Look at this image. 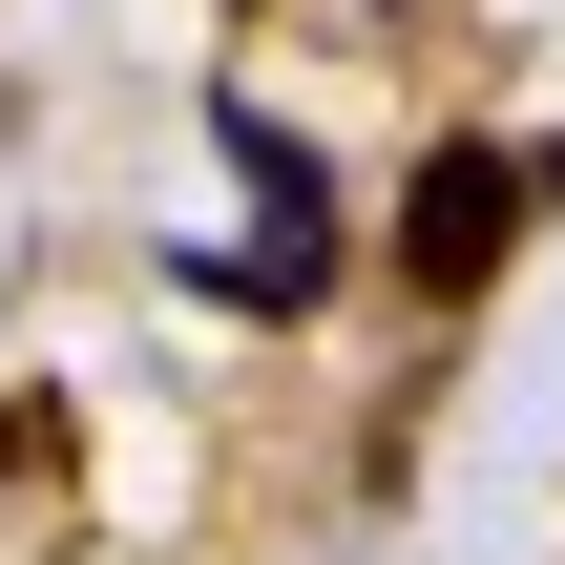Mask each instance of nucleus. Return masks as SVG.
<instances>
[{
    "mask_svg": "<svg viewBox=\"0 0 565 565\" xmlns=\"http://www.w3.org/2000/svg\"><path fill=\"white\" fill-rule=\"evenodd\" d=\"M210 147L252 168V210H273V252H189V273H210L231 315H294V294L335 273V189H315V147H294L273 105H210Z\"/></svg>",
    "mask_w": 565,
    "mask_h": 565,
    "instance_id": "1",
    "label": "nucleus"
},
{
    "mask_svg": "<svg viewBox=\"0 0 565 565\" xmlns=\"http://www.w3.org/2000/svg\"><path fill=\"white\" fill-rule=\"evenodd\" d=\"M524 210H545L524 147H419V189H398V273H419V294H482V273L524 252Z\"/></svg>",
    "mask_w": 565,
    "mask_h": 565,
    "instance_id": "2",
    "label": "nucleus"
},
{
    "mask_svg": "<svg viewBox=\"0 0 565 565\" xmlns=\"http://www.w3.org/2000/svg\"><path fill=\"white\" fill-rule=\"evenodd\" d=\"M524 189H565V168H524Z\"/></svg>",
    "mask_w": 565,
    "mask_h": 565,
    "instance_id": "4",
    "label": "nucleus"
},
{
    "mask_svg": "<svg viewBox=\"0 0 565 565\" xmlns=\"http://www.w3.org/2000/svg\"><path fill=\"white\" fill-rule=\"evenodd\" d=\"M0 461H63V419H42V398H21V377H0Z\"/></svg>",
    "mask_w": 565,
    "mask_h": 565,
    "instance_id": "3",
    "label": "nucleus"
}]
</instances>
